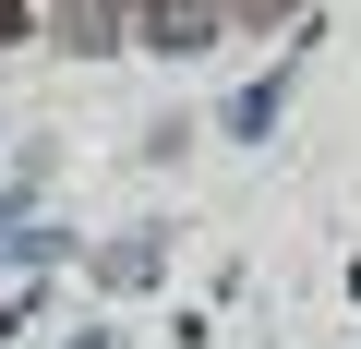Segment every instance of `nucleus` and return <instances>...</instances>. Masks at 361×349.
Wrapping results in <instances>:
<instances>
[{
    "instance_id": "obj_1",
    "label": "nucleus",
    "mask_w": 361,
    "mask_h": 349,
    "mask_svg": "<svg viewBox=\"0 0 361 349\" xmlns=\"http://www.w3.org/2000/svg\"><path fill=\"white\" fill-rule=\"evenodd\" d=\"M145 49H169V61L217 49V0H157V13H145Z\"/></svg>"
},
{
    "instance_id": "obj_2",
    "label": "nucleus",
    "mask_w": 361,
    "mask_h": 349,
    "mask_svg": "<svg viewBox=\"0 0 361 349\" xmlns=\"http://www.w3.org/2000/svg\"><path fill=\"white\" fill-rule=\"evenodd\" d=\"M0 37H25V0H0Z\"/></svg>"
}]
</instances>
